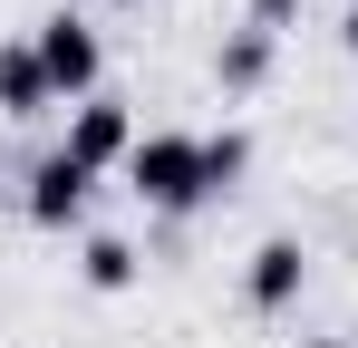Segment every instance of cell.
Wrapping results in <instances>:
<instances>
[{"label":"cell","mask_w":358,"mask_h":348,"mask_svg":"<svg viewBox=\"0 0 358 348\" xmlns=\"http://www.w3.org/2000/svg\"><path fill=\"white\" fill-rule=\"evenodd\" d=\"M310 348H349V339H310Z\"/></svg>","instance_id":"7c38bea8"},{"label":"cell","mask_w":358,"mask_h":348,"mask_svg":"<svg viewBox=\"0 0 358 348\" xmlns=\"http://www.w3.org/2000/svg\"><path fill=\"white\" fill-rule=\"evenodd\" d=\"M242 290H252V310H291L300 290H310V252H300L291 232H271V242L252 252V271H242Z\"/></svg>","instance_id":"5b68a950"},{"label":"cell","mask_w":358,"mask_h":348,"mask_svg":"<svg viewBox=\"0 0 358 348\" xmlns=\"http://www.w3.org/2000/svg\"><path fill=\"white\" fill-rule=\"evenodd\" d=\"M291 10H300V0H252V29H281Z\"/></svg>","instance_id":"30bf717a"},{"label":"cell","mask_w":358,"mask_h":348,"mask_svg":"<svg viewBox=\"0 0 358 348\" xmlns=\"http://www.w3.org/2000/svg\"><path fill=\"white\" fill-rule=\"evenodd\" d=\"M49 107H59V87H49L39 49L10 39V49H0V116H49Z\"/></svg>","instance_id":"8992f818"},{"label":"cell","mask_w":358,"mask_h":348,"mask_svg":"<svg viewBox=\"0 0 358 348\" xmlns=\"http://www.w3.org/2000/svg\"><path fill=\"white\" fill-rule=\"evenodd\" d=\"M339 39H349V58H358V0H349V29H339Z\"/></svg>","instance_id":"8fae6325"},{"label":"cell","mask_w":358,"mask_h":348,"mask_svg":"<svg viewBox=\"0 0 358 348\" xmlns=\"http://www.w3.org/2000/svg\"><path fill=\"white\" fill-rule=\"evenodd\" d=\"M0 194H10V165H0Z\"/></svg>","instance_id":"4fadbf2b"},{"label":"cell","mask_w":358,"mask_h":348,"mask_svg":"<svg viewBox=\"0 0 358 348\" xmlns=\"http://www.w3.org/2000/svg\"><path fill=\"white\" fill-rule=\"evenodd\" d=\"M242 174H252V136H242V126H223V136H203V184H213V194H233Z\"/></svg>","instance_id":"9c48e42d"},{"label":"cell","mask_w":358,"mask_h":348,"mask_svg":"<svg viewBox=\"0 0 358 348\" xmlns=\"http://www.w3.org/2000/svg\"><path fill=\"white\" fill-rule=\"evenodd\" d=\"M68 155H78V165H87V174H107V165H126V155H136V116H126L117 97H87V107L68 116Z\"/></svg>","instance_id":"277c9868"},{"label":"cell","mask_w":358,"mask_h":348,"mask_svg":"<svg viewBox=\"0 0 358 348\" xmlns=\"http://www.w3.org/2000/svg\"><path fill=\"white\" fill-rule=\"evenodd\" d=\"M126 194L145 213H194L213 184H203V136H136L126 155Z\"/></svg>","instance_id":"6da1fadb"},{"label":"cell","mask_w":358,"mask_h":348,"mask_svg":"<svg viewBox=\"0 0 358 348\" xmlns=\"http://www.w3.org/2000/svg\"><path fill=\"white\" fill-rule=\"evenodd\" d=\"M213 78H223V97H252V87L271 78V29H233V39L213 49Z\"/></svg>","instance_id":"52a82bcc"},{"label":"cell","mask_w":358,"mask_h":348,"mask_svg":"<svg viewBox=\"0 0 358 348\" xmlns=\"http://www.w3.org/2000/svg\"><path fill=\"white\" fill-rule=\"evenodd\" d=\"M87 194H97V174H87V165H78V155L59 145L49 165L29 174V194H20V213H29L39 232H78V223H87Z\"/></svg>","instance_id":"3957f363"},{"label":"cell","mask_w":358,"mask_h":348,"mask_svg":"<svg viewBox=\"0 0 358 348\" xmlns=\"http://www.w3.org/2000/svg\"><path fill=\"white\" fill-rule=\"evenodd\" d=\"M29 49H39V68H49V87L59 97H97V68H107V49H97V29L87 20H68V10H49L39 29H29Z\"/></svg>","instance_id":"7a4b0ae2"},{"label":"cell","mask_w":358,"mask_h":348,"mask_svg":"<svg viewBox=\"0 0 358 348\" xmlns=\"http://www.w3.org/2000/svg\"><path fill=\"white\" fill-rule=\"evenodd\" d=\"M78 281L87 290H136V252H126L117 232H97V242L78 252Z\"/></svg>","instance_id":"ba28073f"}]
</instances>
